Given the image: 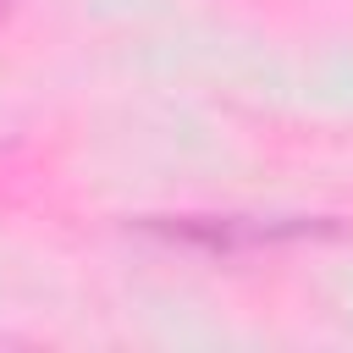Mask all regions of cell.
<instances>
[{
    "label": "cell",
    "mask_w": 353,
    "mask_h": 353,
    "mask_svg": "<svg viewBox=\"0 0 353 353\" xmlns=\"http://www.w3.org/2000/svg\"><path fill=\"white\" fill-rule=\"evenodd\" d=\"M6 6H11V0H0V17H6Z\"/></svg>",
    "instance_id": "obj_2"
},
{
    "label": "cell",
    "mask_w": 353,
    "mask_h": 353,
    "mask_svg": "<svg viewBox=\"0 0 353 353\" xmlns=\"http://www.w3.org/2000/svg\"><path fill=\"white\" fill-rule=\"evenodd\" d=\"M149 232H165L171 243H193L210 254L226 248H254V243H276V237H314L331 226L314 221H254V215H176V221H149Z\"/></svg>",
    "instance_id": "obj_1"
}]
</instances>
